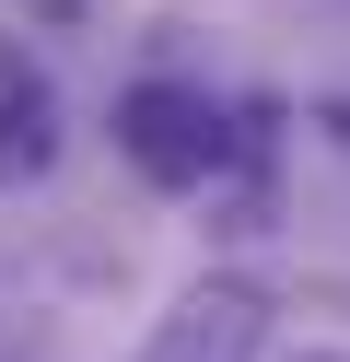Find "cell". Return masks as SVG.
<instances>
[{
	"label": "cell",
	"mask_w": 350,
	"mask_h": 362,
	"mask_svg": "<svg viewBox=\"0 0 350 362\" xmlns=\"http://www.w3.org/2000/svg\"><path fill=\"white\" fill-rule=\"evenodd\" d=\"M257 339H269V292L257 281H199V292H175V315L152 327L140 362H257Z\"/></svg>",
	"instance_id": "7a4b0ae2"
},
{
	"label": "cell",
	"mask_w": 350,
	"mask_h": 362,
	"mask_svg": "<svg viewBox=\"0 0 350 362\" xmlns=\"http://www.w3.org/2000/svg\"><path fill=\"white\" fill-rule=\"evenodd\" d=\"M117 152H129L152 187H210L222 175V105L187 94V82H140V94H117Z\"/></svg>",
	"instance_id": "6da1fadb"
},
{
	"label": "cell",
	"mask_w": 350,
	"mask_h": 362,
	"mask_svg": "<svg viewBox=\"0 0 350 362\" xmlns=\"http://www.w3.org/2000/svg\"><path fill=\"white\" fill-rule=\"evenodd\" d=\"M303 362H339V351H303Z\"/></svg>",
	"instance_id": "3957f363"
}]
</instances>
